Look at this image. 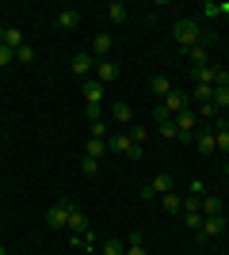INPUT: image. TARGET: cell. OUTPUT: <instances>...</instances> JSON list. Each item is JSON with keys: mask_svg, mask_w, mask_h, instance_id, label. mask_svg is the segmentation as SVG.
I'll use <instances>...</instances> for the list:
<instances>
[{"mask_svg": "<svg viewBox=\"0 0 229 255\" xmlns=\"http://www.w3.org/2000/svg\"><path fill=\"white\" fill-rule=\"evenodd\" d=\"M107 149H111V152H130V149H134L130 133H115V137H107Z\"/></svg>", "mask_w": 229, "mask_h": 255, "instance_id": "7c38bea8", "label": "cell"}, {"mask_svg": "<svg viewBox=\"0 0 229 255\" xmlns=\"http://www.w3.org/2000/svg\"><path fill=\"white\" fill-rule=\"evenodd\" d=\"M199 118H203V122H214V118H218V107L214 103H199Z\"/></svg>", "mask_w": 229, "mask_h": 255, "instance_id": "d4e9b609", "label": "cell"}, {"mask_svg": "<svg viewBox=\"0 0 229 255\" xmlns=\"http://www.w3.org/2000/svg\"><path fill=\"white\" fill-rule=\"evenodd\" d=\"M130 118H134L130 103H115V122H130Z\"/></svg>", "mask_w": 229, "mask_h": 255, "instance_id": "484cf974", "label": "cell"}, {"mask_svg": "<svg viewBox=\"0 0 229 255\" xmlns=\"http://www.w3.org/2000/svg\"><path fill=\"white\" fill-rule=\"evenodd\" d=\"M57 23L65 27V31H73L76 23H80V11H73V8H65V11H57Z\"/></svg>", "mask_w": 229, "mask_h": 255, "instance_id": "9a60e30c", "label": "cell"}, {"mask_svg": "<svg viewBox=\"0 0 229 255\" xmlns=\"http://www.w3.org/2000/svg\"><path fill=\"white\" fill-rule=\"evenodd\" d=\"M15 61H19V65H31L34 61V50H31V46H19V50H15Z\"/></svg>", "mask_w": 229, "mask_h": 255, "instance_id": "83f0119b", "label": "cell"}, {"mask_svg": "<svg viewBox=\"0 0 229 255\" xmlns=\"http://www.w3.org/2000/svg\"><path fill=\"white\" fill-rule=\"evenodd\" d=\"M214 107H229V84H214Z\"/></svg>", "mask_w": 229, "mask_h": 255, "instance_id": "603a6c76", "label": "cell"}, {"mask_svg": "<svg viewBox=\"0 0 229 255\" xmlns=\"http://www.w3.org/2000/svg\"><path fill=\"white\" fill-rule=\"evenodd\" d=\"M187 57H191V65H207V46H191V50H187Z\"/></svg>", "mask_w": 229, "mask_h": 255, "instance_id": "7402d4cb", "label": "cell"}, {"mask_svg": "<svg viewBox=\"0 0 229 255\" xmlns=\"http://www.w3.org/2000/svg\"><path fill=\"white\" fill-rule=\"evenodd\" d=\"M172 122H176V129H180V141H195V122H199V115L191 111V107H187V111H180Z\"/></svg>", "mask_w": 229, "mask_h": 255, "instance_id": "3957f363", "label": "cell"}, {"mask_svg": "<svg viewBox=\"0 0 229 255\" xmlns=\"http://www.w3.org/2000/svg\"><path fill=\"white\" fill-rule=\"evenodd\" d=\"M126 255H145V248L142 244H126Z\"/></svg>", "mask_w": 229, "mask_h": 255, "instance_id": "d590c367", "label": "cell"}, {"mask_svg": "<svg viewBox=\"0 0 229 255\" xmlns=\"http://www.w3.org/2000/svg\"><path fill=\"white\" fill-rule=\"evenodd\" d=\"M153 118H157V126H161V122H168V118H172V115H168L164 107H153Z\"/></svg>", "mask_w": 229, "mask_h": 255, "instance_id": "e575fe53", "label": "cell"}, {"mask_svg": "<svg viewBox=\"0 0 229 255\" xmlns=\"http://www.w3.org/2000/svg\"><path fill=\"white\" fill-rule=\"evenodd\" d=\"M226 175H229V160H226Z\"/></svg>", "mask_w": 229, "mask_h": 255, "instance_id": "f35d334b", "label": "cell"}, {"mask_svg": "<svg viewBox=\"0 0 229 255\" xmlns=\"http://www.w3.org/2000/svg\"><path fill=\"white\" fill-rule=\"evenodd\" d=\"M88 137H99V141H107V126H103V122H92V126H88Z\"/></svg>", "mask_w": 229, "mask_h": 255, "instance_id": "f1b7e54d", "label": "cell"}, {"mask_svg": "<svg viewBox=\"0 0 229 255\" xmlns=\"http://www.w3.org/2000/svg\"><path fill=\"white\" fill-rule=\"evenodd\" d=\"M65 229H73L76 236H84V233H88V217H84L80 210H73V213H69V225H65Z\"/></svg>", "mask_w": 229, "mask_h": 255, "instance_id": "4fadbf2b", "label": "cell"}, {"mask_svg": "<svg viewBox=\"0 0 229 255\" xmlns=\"http://www.w3.org/2000/svg\"><path fill=\"white\" fill-rule=\"evenodd\" d=\"M191 194L203 198V194H210V191H207V183H203V179H191Z\"/></svg>", "mask_w": 229, "mask_h": 255, "instance_id": "d6a6232c", "label": "cell"}, {"mask_svg": "<svg viewBox=\"0 0 229 255\" xmlns=\"http://www.w3.org/2000/svg\"><path fill=\"white\" fill-rule=\"evenodd\" d=\"M218 15H229V0H226V4H218Z\"/></svg>", "mask_w": 229, "mask_h": 255, "instance_id": "8d00e7d4", "label": "cell"}, {"mask_svg": "<svg viewBox=\"0 0 229 255\" xmlns=\"http://www.w3.org/2000/svg\"><path fill=\"white\" fill-rule=\"evenodd\" d=\"M199 213H203V217H214V213H222V198H214V194H203V198H199Z\"/></svg>", "mask_w": 229, "mask_h": 255, "instance_id": "8fae6325", "label": "cell"}, {"mask_svg": "<svg viewBox=\"0 0 229 255\" xmlns=\"http://www.w3.org/2000/svg\"><path fill=\"white\" fill-rule=\"evenodd\" d=\"M84 99L88 103H103V84L99 80H84Z\"/></svg>", "mask_w": 229, "mask_h": 255, "instance_id": "5bb4252c", "label": "cell"}, {"mask_svg": "<svg viewBox=\"0 0 229 255\" xmlns=\"http://www.w3.org/2000/svg\"><path fill=\"white\" fill-rule=\"evenodd\" d=\"M153 92H157V96H168V92H172V80H168V76H153Z\"/></svg>", "mask_w": 229, "mask_h": 255, "instance_id": "ffe728a7", "label": "cell"}, {"mask_svg": "<svg viewBox=\"0 0 229 255\" xmlns=\"http://www.w3.org/2000/svg\"><path fill=\"white\" fill-rule=\"evenodd\" d=\"M149 187H153V194H168V191H176V183H172V175H168V171H157Z\"/></svg>", "mask_w": 229, "mask_h": 255, "instance_id": "30bf717a", "label": "cell"}, {"mask_svg": "<svg viewBox=\"0 0 229 255\" xmlns=\"http://www.w3.org/2000/svg\"><path fill=\"white\" fill-rule=\"evenodd\" d=\"M164 210H168V213H180V210H184V198H180L176 191H168V194H164Z\"/></svg>", "mask_w": 229, "mask_h": 255, "instance_id": "d6986e66", "label": "cell"}, {"mask_svg": "<svg viewBox=\"0 0 229 255\" xmlns=\"http://www.w3.org/2000/svg\"><path fill=\"white\" fill-rule=\"evenodd\" d=\"M73 73L80 76V80H92V73H96V57L92 53H73Z\"/></svg>", "mask_w": 229, "mask_h": 255, "instance_id": "5b68a950", "label": "cell"}, {"mask_svg": "<svg viewBox=\"0 0 229 255\" xmlns=\"http://www.w3.org/2000/svg\"><path fill=\"white\" fill-rule=\"evenodd\" d=\"M161 107H164V111H168V115L176 118V115H180V111H187V96H180V92H176V88H172V92L164 96V103H161Z\"/></svg>", "mask_w": 229, "mask_h": 255, "instance_id": "52a82bcc", "label": "cell"}, {"mask_svg": "<svg viewBox=\"0 0 229 255\" xmlns=\"http://www.w3.org/2000/svg\"><path fill=\"white\" fill-rule=\"evenodd\" d=\"M99 255H126V244H122V240H103V244H99Z\"/></svg>", "mask_w": 229, "mask_h": 255, "instance_id": "2e32d148", "label": "cell"}, {"mask_svg": "<svg viewBox=\"0 0 229 255\" xmlns=\"http://www.w3.org/2000/svg\"><path fill=\"white\" fill-rule=\"evenodd\" d=\"M172 38L184 46V50H191V46H199V38H203V23L199 19H176Z\"/></svg>", "mask_w": 229, "mask_h": 255, "instance_id": "6da1fadb", "label": "cell"}, {"mask_svg": "<svg viewBox=\"0 0 229 255\" xmlns=\"http://www.w3.org/2000/svg\"><path fill=\"white\" fill-rule=\"evenodd\" d=\"M229 225H226V217H222V213H214V217H203V225H199V240H214V236H222L226 233Z\"/></svg>", "mask_w": 229, "mask_h": 255, "instance_id": "277c9868", "label": "cell"}, {"mask_svg": "<svg viewBox=\"0 0 229 255\" xmlns=\"http://www.w3.org/2000/svg\"><path fill=\"white\" fill-rule=\"evenodd\" d=\"M161 137H172V141H180V129H176V122L168 118V122H161Z\"/></svg>", "mask_w": 229, "mask_h": 255, "instance_id": "4316f807", "label": "cell"}, {"mask_svg": "<svg viewBox=\"0 0 229 255\" xmlns=\"http://www.w3.org/2000/svg\"><path fill=\"white\" fill-rule=\"evenodd\" d=\"M107 53H111V34L99 31L96 38H92V57H103V61H107Z\"/></svg>", "mask_w": 229, "mask_h": 255, "instance_id": "9c48e42d", "label": "cell"}, {"mask_svg": "<svg viewBox=\"0 0 229 255\" xmlns=\"http://www.w3.org/2000/svg\"><path fill=\"white\" fill-rule=\"evenodd\" d=\"M4 46H8V50H19V46H23V34L15 31V27H8V34H4Z\"/></svg>", "mask_w": 229, "mask_h": 255, "instance_id": "cb8c5ba5", "label": "cell"}, {"mask_svg": "<svg viewBox=\"0 0 229 255\" xmlns=\"http://www.w3.org/2000/svg\"><path fill=\"white\" fill-rule=\"evenodd\" d=\"M195 103H214V84H195Z\"/></svg>", "mask_w": 229, "mask_h": 255, "instance_id": "ac0fdd59", "label": "cell"}, {"mask_svg": "<svg viewBox=\"0 0 229 255\" xmlns=\"http://www.w3.org/2000/svg\"><path fill=\"white\" fill-rule=\"evenodd\" d=\"M80 171H84V175H96V171H99V160L84 156V160H80Z\"/></svg>", "mask_w": 229, "mask_h": 255, "instance_id": "4dcf8cb0", "label": "cell"}, {"mask_svg": "<svg viewBox=\"0 0 229 255\" xmlns=\"http://www.w3.org/2000/svg\"><path fill=\"white\" fill-rule=\"evenodd\" d=\"M115 76H119V65L115 61H96V76L92 80H99V84L107 88V84H115Z\"/></svg>", "mask_w": 229, "mask_h": 255, "instance_id": "8992f818", "label": "cell"}, {"mask_svg": "<svg viewBox=\"0 0 229 255\" xmlns=\"http://www.w3.org/2000/svg\"><path fill=\"white\" fill-rule=\"evenodd\" d=\"M203 19H218V4H214V0L203 4ZM203 19H199V23H203Z\"/></svg>", "mask_w": 229, "mask_h": 255, "instance_id": "1f68e13d", "label": "cell"}, {"mask_svg": "<svg viewBox=\"0 0 229 255\" xmlns=\"http://www.w3.org/2000/svg\"><path fill=\"white\" fill-rule=\"evenodd\" d=\"M103 149H107V141H99V137H88V149H84V156L99 160V156H103Z\"/></svg>", "mask_w": 229, "mask_h": 255, "instance_id": "e0dca14e", "label": "cell"}, {"mask_svg": "<svg viewBox=\"0 0 229 255\" xmlns=\"http://www.w3.org/2000/svg\"><path fill=\"white\" fill-rule=\"evenodd\" d=\"M130 141H134V145H145V126H134L130 129Z\"/></svg>", "mask_w": 229, "mask_h": 255, "instance_id": "836d02e7", "label": "cell"}, {"mask_svg": "<svg viewBox=\"0 0 229 255\" xmlns=\"http://www.w3.org/2000/svg\"><path fill=\"white\" fill-rule=\"evenodd\" d=\"M88 255H96V252H88Z\"/></svg>", "mask_w": 229, "mask_h": 255, "instance_id": "ab89813d", "label": "cell"}, {"mask_svg": "<svg viewBox=\"0 0 229 255\" xmlns=\"http://www.w3.org/2000/svg\"><path fill=\"white\" fill-rule=\"evenodd\" d=\"M0 255H8V252H4V244H0Z\"/></svg>", "mask_w": 229, "mask_h": 255, "instance_id": "74e56055", "label": "cell"}, {"mask_svg": "<svg viewBox=\"0 0 229 255\" xmlns=\"http://www.w3.org/2000/svg\"><path fill=\"white\" fill-rule=\"evenodd\" d=\"M184 225L191 233H199V225H203V213H184Z\"/></svg>", "mask_w": 229, "mask_h": 255, "instance_id": "f546056e", "label": "cell"}, {"mask_svg": "<svg viewBox=\"0 0 229 255\" xmlns=\"http://www.w3.org/2000/svg\"><path fill=\"white\" fill-rule=\"evenodd\" d=\"M126 15H130V11H126V4H119V0H115V4L107 8V19H115V23H122Z\"/></svg>", "mask_w": 229, "mask_h": 255, "instance_id": "44dd1931", "label": "cell"}, {"mask_svg": "<svg viewBox=\"0 0 229 255\" xmlns=\"http://www.w3.org/2000/svg\"><path fill=\"white\" fill-rule=\"evenodd\" d=\"M195 145H199V152H203V156H210V152L218 149V141H214V129H210V122H207V129H203V133H195Z\"/></svg>", "mask_w": 229, "mask_h": 255, "instance_id": "ba28073f", "label": "cell"}, {"mask_svg": "<svg viewBox=\"0 0 229 255\" xmlns=\"http://www.w3.org/2000/svg\"><path fill=\"white\" fill-rule=\"evenodd\" d=\"M73 210H80V206H76L73 198H65V194H61V198H57V202L46 210V225H54V229H65V225H69V213H73Z\"/></svg>", "mask_w": 229, "mask_h": 255, "instance_id": "7a4b0ae2", "label": "cell"}]
</instances>
